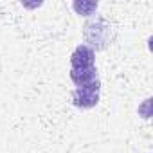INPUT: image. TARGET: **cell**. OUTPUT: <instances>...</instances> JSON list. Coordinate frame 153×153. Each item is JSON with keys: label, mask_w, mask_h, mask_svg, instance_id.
Instances as JSON below:
<instances>
[{"label": "cell", "mask_w": 153, "mask_h": 153, "mask_svg": "<svg viewBox=\"0 0 153 153\" xmlns=\"http://www.w3.org/2000/svg\"><path fill=\"white\" fill-rule=\"evenodd\" d=\"M99 88H101V81L85 87H76L72 92V103L78 108H94L99 103Z\"/></svg>", "instance_id": "obj_1"}, {"label": "cell", "mask_w": 153, "mask_h": 153, "mask_svg": "<svg viewBox=\"0 0 153 153\" xmlns=\"http://www.w3.org/2000/svg\"><path fill=\"white\" fill-rule=\"evenodd\" d=\"M70 79L76 87H85V85L99 81V74H97L96 65L88 68H70Z\"/></svg>", "instance_id": "obj_3"}, {"label": "cell", "mask_w": 153, "mask_h": 153, "mask_svg": "<svg viewBox=\"0 0 153 153\" xmlns=\"http://www.w3.org/2000/svg\"><path fill=\"white\" fill-rule=\"evenodd\" d=\"M97 2H72V9L81 16H90L97 9Z\"/></svg>", "instance_id": "obj_4"}, {"label": "cell", "mask_w": 153, "mask_h": 153, "mask_svg": "<svg viewBox=\"0 0 153 153\" xmlns=\"http://www.w3.org/2000/svg\"><path fill=\"white\" fill-rule=\"evenodd\" d=\"M94 61H96V52L87 43L78 45L70 54V68H88L94 67Z\"/></svg>", "instance_id": "obj_2"}]
</instances>
